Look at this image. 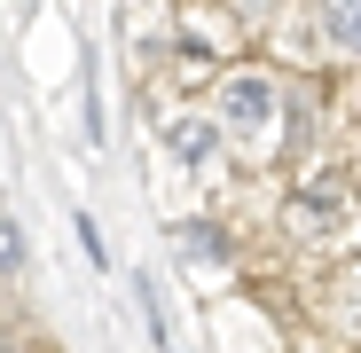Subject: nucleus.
I'll use <instances>...</instances> for the list:
<instances>
[{"mask_svg":"<svg viewBox=\"0 0 361 353\" xmlns=\"http://www.w3.org/2000/svg\"><path fill=\"white\" fill-rule=\"evenodd\" d=\"M314 8V39L345 63H361V0H307Z\"/></svg>","mask_w":361,"mask_h":353,"instance_id":"f03ea898","label":"nucleus"},{"mask_svg":"<svg viewBox=\"0 0 361 353\" xmlns=\"http://www.w3.org/2000/svg\"><path fill=\"white\" fill-rule=\"evenodd\" d=\"M0 259H8V275L24 267V228H16V220H8V228H0Z\"/></svg>","mask_w":361,"mask_h":353,"instance_id":"39448f33","label":"nucleus"},{"mask_svg":"<svg viewBox=\"0 0 361 353\" xmlns=\"http://www.w3.org/2000/svg\"><path fill=\"white\" fill-rule=\"evenodd\" d=\"M220 142H228V134H220V118H212V110H180V118H173V149L189 157V165H204Z\"/></svg>","mask_w":361,"mask_h":353,"instance_id":"7ed1b4c3","label":"nucleus"},{"mask_svg":"<svg viewBox=\"0 0 361 353\" xmlns=\"http://www.w3.org/2000/svg\"><path fill=\"white\" fill-rule=\"evenodd\" d=\"M212 118H220V134H228V142L267 149L275 126H283V87H275L267 71H228L220 94H212Z\"/></svg>","mask_w":361,"mask_h":353,"instance_id":"f257e3e1","label":"nucleus"},{"mask_svg":"<svg viewBox=\"0 0 361 353\" xmlns=\"http://www.w3.org/2000/svg\"><path fill=\"white\" fill-rule=\"evenodd\" d=\"M180 244H189L197 259H220V235H212V228H180Z\"/></svg>","mask_w":361,"mask_h":353,"instance_id":"20e7f679","label":"nucleus"},{"mask_svg":"<svg viewBox=\"0 0 361 353\" xmlns=\"http://www.w3.org/2000/svg\"><path fill=\"white\" fill-rule=\"evenodd\" d=\"M244 8H252V16H267V8H275V0H244Z\"/></svg>","mask_w":361,"mask_h":353,"instance_id":"423d86ee","label":"nucleus"}]
</instances>
